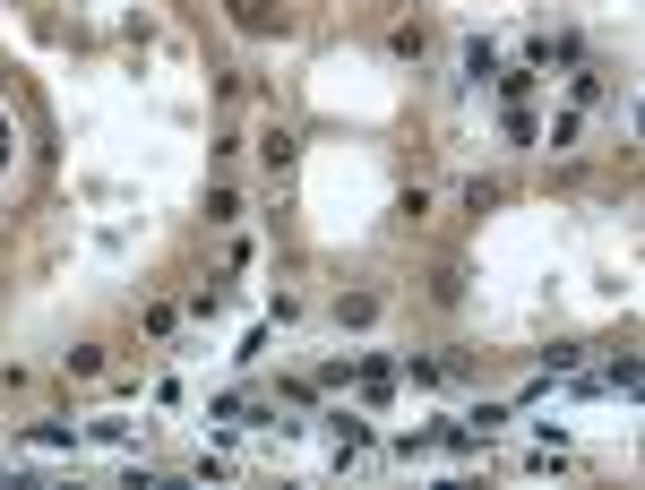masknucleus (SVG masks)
Returning a JSON list of instances; mask_svg holds the SVG:
<instances>
[{"label": "nucleus", "mask_w": 645, "mask_h": 490, "mask_svg": "<svg viewBox=\"0 0 645 490\" xmlns=\"http://www.w3.org/2000/svg\"><path fill=\"white\" fill-rule=\"evenodd\" d=\"M0 164H9V121H0Z\"/></svg>", "instance_id": "nucleus-2"}, {"label": "nucleus", "mask_w": 645, "mask_h": 490, "mask_svg": "<svg viewBox=\"0 0 645 490\" xmlns=\"http://www.w3.org/2000/svg\"><path fill=\"white\" fill-rule=\"evenodd\" d=\"M233 18L250 26V35H267V26H276V9H267V0H233Z\"/></svg>", "instance_id": "nucleus-1"}]
</instances>
